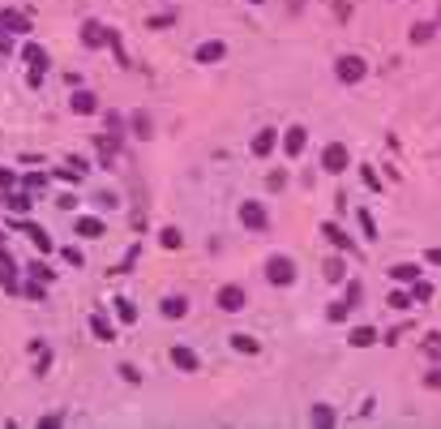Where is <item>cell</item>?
<instances>
[{
	"mask_svg": "<svg viewBox=\"0 0 441 429\" xmlns=\"http://www.w3.org/2000/svg\"><path fill=\"white\" fill-rule=\"evenodd\" d=\"M30 279H39V283H56V271L47 262H30Z\"/></svg>",
	"mask_w": 441,
	"mask_h": 429,
	"instance_id": "obj_31",
	"label": "cell"
},
{
	"mask_svg": "<svg viewBox=\"0 0 441 429\" xmlns=\"http://www.w3.org/2000/svg\"><path fill=\"white\" fill-rule=\"evenodd\" d=\"M223 56H227V43L223 39H206V43H198V52H193L198 65H219Z\"/></svg>",
	"mask_w": 441,
	"mask_h": 429,
	"instance_id": "obj_14",
	"label": "cell"
},
{
	"mask_svg": "<svg viewBox=\"0 0 441 429\" xmlns=\"http://www.w3.org/2000/svg\"><path fill=\"white\" fill-rule=\"evenodd\" d=\"M69 107L77 116H94L99 112V94L94 90H81V86H73V94H69Z\"/></svg>",
	"mask_w": 441,
	"mask_h": 429,
	"instance_id": "obj_12",
	"label": "cell"
},
{
	"mask_svg": "<svg viewBox=\"0 0 441 429\" xmlns=\"http://www.w3.org/2000/svg\"><path fill=\"white\" fill-rule=\"evenodd\" d=\"M347 313H351V305H347V300H334V305L325 309V317H330V322H347Z\"/></svg>",
	"mask_w": 441,
	"mask_h": 429,
	"instance_id": "obj_34",
	"label": "cell"
},
{
	"mask_svg": "<svg viewBox=\"0 0 441 429\" xmlns=\"http://www.w3.org/2000/svg\"><path fill=\"white\" fill-rule=\"evenodd\" d=\"M429 296H433V283L429 279H416L412 283V300H429Z\"/></svg>",
	"mask_w": 441,
	"mask_h": 429,
	"instance_id": "obj_37",
	"label": "cell"
},
{
	"mask_svg": "<svg viewBox=\"0 0 441 429\" xmlns=\"http://www.w3.org/2000/svg\"><path fill=\"white\" fill-rule=\"evenodd\" d=\"M0 288H5L9 296H13V292H22V279H18V266H13V262L5 258V249H0Z\"/></svg>",
	"mask_w": 441,
	"mask_h": 429,
	"instance_id": "obj_19",
	"label": "cell"
},
{
	"mask_svg": "<svg viewBox=\"0 0 441 429\" xmlns=\"http://www.w3.org/2000/svg\"><path fill=\"white\" fill-rule=\"evenodd\" d=\"M111 43V26H103V22H81V47H90V52H94V47H107Z\"/></svg>",
	"mask_w": 441,
	"mask_h": 429,
	"instance_id": "obj_9",
	"label": "cell"
},
{
	"mask_svg": "<svg viewBox=\"0 0 441 429\" xmlns=\"http://www.w3.org/2000/svg\"><path fill=\"white\" fill-rule=\"evenodd\" d=\"M22 60H26V73H47V65H52V60H47V47L35 43V39L22 47Z\"/></svg>",
	"mask_w": 441,
	"mask_h": 429,
	"instance_id": "obj_11",
	"label": "cell"
},
{
	"mask_svg": "<svg viewBox=\"0 0 441 429\" xmlns=\"http://www.w3.org/2000/svg\"><path fill=\"white\" fill-rule=\"evenodd\" d=\"M13 52V35H9V30H0V56H9Z\"/></svg>",
	"mask_w": 441,
	"mask_h": 429,
	"instance_id": "obj_48",
	"label": "cell"
},
{
	"mask_svg": "<svg viewBox=\"0 0 441 429\" xmlns=\"http://www.w3.org/2000/svg\"><path fill=\"white\" fill-rule=\"evenodd\" d=\"M240 224L249 232H270V206L257 202V198H244L240 202Z\"/></svg>",
	"mask_w": 441,
	"mask_h": 429,
	"instance_id": "obj_2",
	"label": "cell"
},
{
	"mask_svg": "<svg viewBox=\"0 0 441 429\" xmlns=\"http://www.w3.org/2000/svg\"><path fill=\"white\" fill-rule=\"evenodd\" d=\"M304 146H308V129H304V125H291V129L283 133V155L287 159H300Z\"/></svg>",
	"mask_w": 441,
	"mask_h": 429,
	"instance_id": "obj_13",
	"label": "cell"
},
{
	"mask_svg": "<svg viewBox=\"0 0 441 429\" xmlns=\"http://www.w3.org/2000/svg\"><path fill=\"white\" fill-rule=\"evenodd\" d=\"M64 164H69V168H77L81 177H86V172H90V164H86V159H81V155H69V159H64Z\"/></svg>",
	"mask_w": 441,
	"mask_h": 429,
	"instance_id": "obj_44",
	"label": "cell"
},
{
	"mask_svg": "<svg viewBox=\"0 0 441 429\" xmlns=\"http://www.w3.org/2000/svg\"><path fill=\"white\" fill-rule=\"evenodd\" d=\"M60 258L69 262V266H81V249H77V245H64V249H60Z\"/></svg>",
	"mask_w": 441,
	"mask_h": 429,
	"instance_id": "obj_41",
	"label": "cell"
},
{
	"mask_svg": "<svg viewBox=\"0 0 441 429\" xmlns=\"http://www.w3.org/2000/svg\"><path fill=\"white\" fill-rule=\"evenodd\" d=\"M227 343H232L236 352H244V356H257V352H261V343H257V335H249V330H236V335L227 339Z\"/></svg>",
	"mask_w": 441,
	"mask_h": 429,
	"instance_id": "obj_21",
	"label": "cell"
},
{
	"mask_svg": "<svg viewBox=\"0 0 441 429\" xmlns=\"http://www.w3.org/2000/svg\"><path fill=\"white\" fill-rule=\"evenodd\" d=\"M244 300H249V296H244L240 283H223V288L215 292V305H219L223 313H240V309H244Z\"/></svg>",
	"mask_w": 441,
	"mask_h": 429,
	"instance_id": "obj_8",
	"label": "cell"
},
{
	"mask_svg": "<svg viewBox=\"0 0 441 429\" xmlns=\"http://www.w3.org/2000/svg\"><path fill=\"white\" fill-rule=\"evenodd\" d=\"M22 189H30V194L47 189V172H26V177H22Z\"/></svg>",
	"mask_w": 441,
	"mask_h": 429,
	"instance_id": "obj_32",
	"label": "cell"
},
{
	"mask_svg": "<svg viewBox=\"0 0 441 429\" xmlns=\"http://www.w3.org/2000/svg\"><path fill=\"white\" fill-rule=\"evenodd\" d=\"M424 352H429V356L441 352V330H429V335H424Z\"/></svg>",
	"mask_w": 441,
	"mask_h": 429,
	"instance_id": "obj_38",
	"label": "cell"
},
{
	"mask_svg": "<svg viewBox=\"0 0 441 429\" xmlns=\"http://www.w3.org/2000/svg\"><path fill=\"white\" fill-rule=\"evenodd\" d=\"M133 129H137V138H150V116H146V112H133Z\"/></svg>",
	"mask_w": 441,
	"mask_h": 429,
	"instance_id": "obj_39",
	"label": "cell"
},
{
	"mask_svg": "<svg viewBox=\"0 0 441 429\" xmlns=\"http://www.w3.org/2000/svg\"><path fill=\"white\" fill-rule=\"evenodd\" d=\"M321 236H325V241H330L338 253H356V241H351V236L347 232H343L338 224H330V219H325V224H321Z\"/></svg>",
	"mask_w": 441,
	"mask_h": 429,
	"instance_id": "obj_16",
	"label": "cell"
},
{
	"mask_svg": "<svg viewBox=\"0 0 441 429\" xmlns=\"http://www.w3.org/2000/svg\"><path fill=\"white\" fill-rule=\"evenodd\" d=\"M424 387H429V391H441V369H433V374H424Z\"/></svg>",
	"mask_w": 441,
	"mask_h": 429,
	"instance_id": "obj_47",
	"label": "cell"
},
{
	"mask_svg": "<svg viewBox=\"0 0 441 429\" xmlns=\"http://www.w3.org/2000/svg\"><path fill=\"white\" fill-rule=\"evenodd\" d=\"M347 168H351V151L343 146V142H325V146H321V172H330V177H343Z\"/></svg>",
	"mask_w": 441,
	"mask_h": 429,
	"instance_id": "obj_4",
	"label": "cell"
},
{
	"mask_svg": "<svg viewBox=\"0 0 441 429\" xmlns=\"http://www.w3.org/2000/svg\"><path fill=\"white\" fill-rule=\"evenodd\" d=\"M22 296H26V300H47V283L26 279V283H22Z\"/></svg>",
	"mask_w": 441,
	"mask_h": 429,
	"instance_id": "obj_30",
	"label": "cell"
},
{
	"mask_svg": "<svg viewBox=\"0 0 441 429\" xmlns=\"http://www.w3.org/2000/svg\"><path fill=\"white\" fill-rule=\"evenodd\" d=\"M386 275L395 279V283H407V288H412V283L420 279V262H395V266H390Z\"/></svg>",
	"mask_w": 441,
	"mask_h": 429,
	"instance_id": "obj_20",
	"label": "cell"
},
{
	"mask_svg": "<svg viewBox=\"0 0 441 429\" xmlns=\"http://www.w3.org/2000/svg\"><path fill=\"white\" fill-rule=\"evenodd\" d=\"M356 224H360V232L369 236V241L377 236V219H373V211H369V206H360V211H356Z\"/></svg>",
	"mask_w": 441,
	"mask_h": 429,
	"instance_id": "obj_27",
	"label": "cell"
},
{
	"mask_svg": "<svg viewBox=\"0 0 441 429\" xmlns=\"http://www.w3.org/2000/svg\"><path fill=\"white\" fill-rule=\"evenodd\" d=\"M137 253H142V245L133 241V249L124 253V262H120V266H116V271H111V275H129V271H133V262H137Z\"/></svg>",
	"mask_w": 441,
	"mask_h": 429,
	"instance_id": "obj_35",
	"label": "cell"
},
{
	"mask_svg": "<svg viewBox=\"0 0 441 429\" xmlns=\"http://www.w3.org/2000/svg\"><path fill=\"white\" fill-rule=\"evenodd\" d=\"M90 335L99 339V343H116V326H111V317L99 309V313H90Z\"/></svg>",
	"mask_w": 441,
	"mask_h": 429,
	"instance_id": "obj_17",
	"label": "cell"
},
{
	"mask_svg": "<svg viewBox=\"0 0 441 429\" xmlns=\"http://www.w3.org/2000/svg\"><path fill=\"white\" fill-rule=\"evenodd\" d=\"M360 296H364V288H360V283L351 279V283H347V296H343V300H347V305L356 309V305H360Z\"/></svg>",
	"mask_w": 441,
	"mask_h": 429,
	"instance_id": "obj_40",
	"label": "cell"
},
{
	"mask_svg": "<svg viewBox=\"0 0 441 429\" xmlns=\"http://www.w3.org/2000/svg\"><path fill=\"white\" fill-rule=\"evenodd\" d=\"M30 26H35V13L30 9H0V30H9V35H30Z\"/></svg>",
	"mask_w": 441,
	"mask_h": 429,
	"instance_id": "obj_5",
	"label": "cell"
},
{
	"mask_svg": "<svg viewBox=\"0 0 441 429\" xmlns=\"http://www.w3.org/2000/svg\"><path fill=\"white\" fill-rule=\"evenodd\" d=\"M249 5H261V0H249Z\"/></svg>",
	"mask_w": 441,
	"mask_h": 429,
	"instance_id": "obj_50",
	"label": "cell"
},
{
	"mask_svg": "<svg viewBox=\"0 0 441 429\" xmlns=\"http://www.w3.org/2000/svg\"><path fill=\"white\" fill-rule=\"evenodd\" d=\"M56 206H60V211H77V198H73V194H60Z\"/></svg>",
	"mask_w": 441,
	"mask_h": 429,
	"instance_id": "obj_46",
	"label": "cell"
},
{
	"mask_svg": "<svg viewBox=\"0 0 441 429\" xmlns=\"http://www.w3.org/2000/svg\"><path fill=\"white\" fill-rule=\"evenodd\" d=\"M159 313H163V317H185V313H189V300H185V296H163Z\"/></svg>",
	"mask_w": 441,
	"mask_h": 429,
	"instance_id": "obj_24",
	"label": "cell"
},
{
	"mask_svg": "<svg viewBox=\"0 0 441 429\" xmlns=\"http://www.w3.org/2000/svg\"><path fill=\"white\" fill-rule=\"evenodd\" d=\"M433 35H437L433 22H416V26H412V43H429Z\"/></svg>",
	"mask_w": 441,
	"mask_h": 429,
	"instance_id": "obj_33",
	"label": "cell"
},
{
	"mask_svg": "<svg viewBox=\"0 0 441 429\" xmlns=\"http://www.w3.org/2000/svg\"><path fill=\"white\" fill-rule=\"evenodd\" d=\"M168 361H172L181 374H202V356L193 352L189 343H172V348H168Z\"/></svg>",
	"mask_w": 441,
	"mask_h": 429,
	"instance_id": "obj_6",
	"label": "cell"
},
{
	"mask_svg": "<svg viewBox=\"0 0 441 429\" xmlns=\"http://www.w3.org/2000/svg\"><path fill=\"white\" fill-rule=\"evenodd\" d=\"M111 313H116V322H137V305H133V300H129V296H116V300H111Z\"/></svg>",
	"mask_w": 441,
	"mask_h": 429,
	"instance_id": "obj_22",
	"label": "cell"
},
{
	"mask_svg": "<svg viewBox=\"0 0 441 429\" xmlns=\"http://www.w3.org/2000/svg\"><path fill=\"white\" fill-rule=\"evenodd\" d=\"M424 262H429V266H441V245H437V249H429V253H424Z\"/></svg>",
	"mask_w": 441,
	"mask_h": 429,
	"instance_id": "obj_49",
	"label": "cell"
},
{
	"mask_svg": "<svg viewBox=\"0 0 441 429\" xmlns=\"http://www.w3.org/2000/svg\"><path fill=\"white\" fill-rule=\"evenodd\" d=\"M266 185H270V189H274V194H279V189H283V185H287V172H270V181H266Z\"/></svg>",
	"mask_w": 441,
	"mask_h": 429,
	"instance_id": "obj_45",
	"label": "cell"
},
{
	"mask_svg": "<svg viewBox=\"0 0 441 429\" xmlns=\"http://www.w3.org/2000/svg\"><path fill=\"white\" fill-rule=\"evenodd\" d=\"M334 421H338V412H334L330 404H313V425H317V429H330Z\"/></svg>",
	"mask_w": 441,
	"mask_h": 429,
	"instance_id": "obj_25",
	"label": "cell"
},
{
	"mask_svg": "<svg viewBox=\"0 0 441 429\" xmlns=\"http://www.w3.org/2000/svg\"><path fill=\"white\" fill-rule=\"evenodd\" d=\"M266 279L274 283V288H291V283H296V262H291L287 253H270L266 258Z\"/></svg>",
	"mask_w": 441,
	"mask_h": 429,
	"instance_id": "obj_3",
	"label": "cell"
},
{
	"mask_svg": "<svg viewBox=\"0 0 441 429\" xmlns=\"http://www.w3.org/2000/svg\"><path fill=\"white\" fill-rule=\"evenodd\" d=\"M283 146V138H279V129H257L253 133V142H249V151L257 155V159H270L274 151Z\"/></svg>",
	"mask_w": 441,
	"mask_h": 429,
	"instance_id": "obj_10",
	"label": "cell"
},
{
	"mask_svg": "<svg viewBox=\"0 0 441 429\" xmlns=\"http://www.w3.org/2000/svg\"><path fill=\"white\" fill-rule=\"evenodd\" d=\"M325 279H330V283H343V279H347V262H343V258H330V262H325Z\"/></svg>",
	"mask_w": 441,
	"mask_h": 429,
	"instance_id": "obj_29",
	"label": "cell"
},
{
	"mask_svg": "<svg viewBox=\"0 0 441 429\" xmlns=\"http://www.w3.org/2000/svg\"><path fill=\"white\" fill-rule=\"evenodd\" d=\"M386 305H390V309H399V313H403V309H412V305H416V300H412V288H407V292H403V288H395V292L386 296Z\"/></svg>",
	"mask_w": 441,
	"mask_h": 429,
	"instance_id": "obj_26",
	"label": "cell"
},
{
	"mask_svg": "<svg viewBox=\"0 0 441 429\" xmlns=\"http://www.w3.org/2000/svg\"><path fill=\"white\" fill-rule=\"evenodd\" d=\"M13 228H18V232H26L30 241H35V249H39V253H52V249H56V245H52V232H47L43 224H35V219H26V215H22Z\"/></svg>",
	"mask_w": 441,
	"mask_h": 429,
	"instance_id": "obj_7",
	"label": "cell"
},
{
	"mask_svg": "<svg viewBox=\"0 0 441 429\" xmlns=\"http://www.w3.org/2000/svg\"><path fill=\"white\" fill-rule=\"evenodd\" d=\"M377 339H382V335H377V326H356L351 335H347V343H351V348H373Z\"/></svg>",
	"mask_w": 441,
	"mask_h": 429,
	"instance_id": "obj_23",
	"label": "cell"
},
{
	"mask_svg": "<svg viewBox=\"0 0 441 429\" xmlns=\"http://www.w3.org/2000/svg\"><path fill=\"white\" fill-rule=\"evenodd\" d=\"M159 245H163V249H181V245H185L181 228H159Z\"/></svg>",
	"mask_w": 441,
	"mask_h": 429,
	"instance_id": "obj_28",
	"label": "cell"
},
{
	"mask_svg": "<svg viewBox=\"0 0 441 429\" xmlns=\"http://www.w3.org/2000/svg\"><path fill=\"white\" fill-rule=\"evenodd\" d=\"M360 177H364V185L373 189V194L382 189V177H377V168H373V164H360Z\"/></svg>",
	"mask_w": 441,
	"mask_h": 429,
	"instance_id": "obj_36",
	"label": "cell"
},
{
	"mask_svg": "<svg viewBox=\"0 0 441 429\" xmlns=\"http://www.w3.org/2000/svg\"><path fill=\"white\" fill-rule=\"evenodd\" d=\"M116 374L124 378V382H133V387L142 382V374H137V365H120V369H116Z\"/></svg>",
	"mask_w": 441,
	"mask_h": 429,
	"instance_id": "obj_42",
	"label": "cell"
},
{
	"mask_svg": "<svg viewBox=\"0 0 441 429\" xmlns=\"http://www.w3.org/2000/svg\"><path fill=\"white\" fill-rule=\"evenodd\" d=\"M0 202H5V211H13V215H30V206H35L30 189H22V194H18V189H5V198H0Z\"/></svg>",
	"mask_w": 441,
	"mask_h": 429,
	"instance_id": "obj_18",
	"label": "cell"
},
{
	"mask_svg": "<svg viewBox=\"0 0 441 429\" xmlns=\"http://www.w3.org/2000/svg\"><path fill=\"white\" fill-rule=\"evenodd\" d=\"M73 232L86 236V241H99V236H107V224L99 215H81V219H73Z\"/></svg>",
	"mask_w": 441,
	"mask_h": 429,
	"instance_id": "obj_15",
	"label": "cell"
},
{
	"mask_svg": "<svg viewBox=\"0 0 441 429\" xmlns=\"http://www.w3.org/2000/svg\"><path fill=\"white\" fill-rule=\"evenodd\" d=\"M13 185H18V177H13L9 168H0V194H5V189H13Z\"/></svg>",
	"mask_w": 441,
	"mask_h": 429,
	"instance_id": "obj_43",
	"label": "cell"
},
{
	"mask_svg": "<svg viewBox=\"0 0 441 429\" xmlns=\"http://www.w3.org/2000/svg\"><path fill=\"white\" fill-rule=\"evenodd\" d=\"M334 77L343 86H356V82H364L369 77V65H364V56H356V52H343L334 60Z\"/></svg>",
	"mask_w": 441,
	"mask_h": 429,
	"instance_id": "obj_1",
	"label": "cell"
}]
</instances>
